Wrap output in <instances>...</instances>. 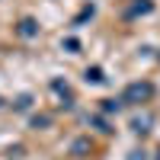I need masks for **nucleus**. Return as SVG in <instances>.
Listing matches in <instances>:
<instances>
[{"mask_svg": "<svg viewBox=\"0 0 160 160\" xmlns=\"http://www.w3.org/2000/svg\"><path fill=\"white\" fill-rule=\"evenodd\" d=\"M87 80H93V83H99V80H102V74H99V71H87Z\"/></svg>", "mask_w": 160, "mask_h": 160, "instance_id": "1", "label": "nucleus"}]
</instances>
